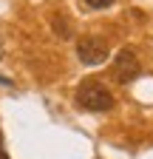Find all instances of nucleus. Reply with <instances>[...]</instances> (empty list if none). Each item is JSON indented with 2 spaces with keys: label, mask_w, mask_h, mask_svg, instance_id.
Returning <instances> with one entry per match:
<instances>
[{
  "label": "nucleus",
  "mask_w": 153,
  "mask_h": 159,
  "mask_svg": "<svg viewBox=\"0 0 153 159\" xmlns=\"http://www.w3.org/2000/svg\"><path fill=\"white\" fill-rule=\"evenodd\" d=\"M0 159H9V156H6V151H3V148H0Z\"/></svg>",
  "instance_id": "0eeeda50"
},
{
  "label": "nucleus",
  "mask_w": 153,
  "mask_h": 159,
  "mask_svg": "<svg viewBox=\"0 0 153 159\" xmlns=\"http://www.w3.org/2000/svg\"><path fill=\"white\" fill-rule=\"evenodd\" d=\"M54 29H57L60 37H71V26H68L65 17H54Z\"/></svg>",
  "instance_id": "20e7f679"
},
{
  "label": "nucleus",
  "mask_w": 153,
  "mask_h": 159,
  "mask_svg": "<svg viewBox=\"0 0 153 159\" xmlns=\"http://www.w3.org/2000/svg\"><path fill=\"white\" fill-rule=\"evenodd\" d=\"M113 0H85V6L88 9H105V6H111Z\"/></svg>",
  "instance_id": "39448f33"
},
{
  "label": "nucleus",
  "mask_w": 153,
  "mask_h": 159,
  "mask_svg": "<svg viewBox=\"0 0 153 159\" xmlns=\"http://www.w3.org/2000/svg\"><path fill=\"white\" fill-rule=\"evenodd\" d=\"M108 51H111L108 40H102L99 34H85L82 40H76V57H80V63H85V66L105 63Z\"/></svg>",
  "instance_id": "f03ea898"
},
{
  "label": "nucleus",
  "mask_w": 153,
  "mask_h": 159,
  "mask_svg": "<svg viewBox=\"0 0 153 159\" xmlns=\"http://www.w3.org/2000/svg\"><path fill=\"white\" fill-rule=\"evenodd\" d=\"M74 99H76V105H80L82 111H94V114L113 108V94L105 88V83H99V80H85V83L76 88Z\"/></svg>",
  "instance_id": "f257e3e1"
},
{
  "label": "nucleus",
  "mask_w": 153,
  "mask_h": 159,
  "mask_svg": "<svg viewBox=\"0 0 153 159\" xmlns=\"http://www.w3.org/2000/svg\"><path fill=\"white\" fill-rule=\"evenodd\" d=\"M139 71H142V66H139L136 51L122 48L116 57H113L111 74H113V80H116V83H130V80H136V77H139Z\"/></svg>",
  "instance_id": "7ed1b4c3"
},
{
  "label": "nucleus",
  "mask_w": 153,
  "mask_h": 159,
  "mask_svg": "<svg viewBox=\"0 0 153 159\" xmlns=\"http://www.w3.org/2000/svg\"><path fill=\"white\" fill-rule=\"evenodd\" d=\"M0 85H11V80H6V77H0Z\"/></svg>",
  "instance_id": "423d86ee"
},
{
  "label": "nucleus",
  "mask_w": 153,
  "mask_h": 159,
  "mask_svg": "<svg viewBox=\"0 0 153 159\" xmlns=\"http://www.w3.org/2000/svg\"><path fill=\"white\" fill-rule=\"evenodd\" d=\"M0 54H3V46H0Z\"/></svg>",
  "instance_id": "6e6552de"
}]
</instances>
